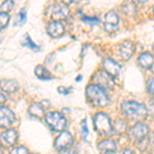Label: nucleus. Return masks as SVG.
Masks as SVG:
<instances>
[{"instance_id": "nucleus-1", "label": "nucleus", "mask_w": 154, "mask_h": 154, "mask_svg": "<svg viewBox=\"0 0 154 154\" xmlns=\"http://www.w3.org/2000/svg\"><path fill=\"white\" fill-rule=\"evenodd\" d=\"M85 94L88 101L96 107H106L110 103V99L105 89L97 84H88L86 86Z\"/></svg>"}, {"instance_id": "nucleus-2", "label": "nucleus", "mask_w": 154, "mask_h": 154, "mask_svg": "<svg viewBox=\"0 0 154 154\" xmlns=\"http://www.w3.org/2000/svg\"><path fill=\"white\" fill-rule=\"evenodd\" d=\"M121 111L122 114L131 119H144L147 116L148 110L144 104L138 103L135 101L123 102L121 104Z\"/></svg>"}, {"instance_id": "nucleus-3", "label": "nucleus", "mask_w": 154, "mask_h": 154, "mask_svg": "<svg viewBox=\"0 0 154 154\" xmlns=\"http://www.w3.org/2000/svg\"><path fill=\"white\" fill-rule=\"evenodd\" d=\"M94 126L97 133L102 136H110L113 131L111 119L108 114L99 112L94 116Z\"/></svg>"}, {"instance_id": "nucleus-4", "label": "nucleus", "mask_w": 154, "mask_h": 154, "mask_svg": "<svg viewBox=\"0 0 154 154\" xmlns=\"http://www.w3.org/2000/svg\"><path fill=\"white\" fill-rule=\"evenodd\" d=\"M44 119H45V122L48 123L49 128L54 131H64L67 125L65 116L61 112H57V111H53V112H48V114H45Z\"/></svg>"}, {"instance_id": "nucleus-5", "label": "nucleus", "mask_w": 154, "mask_h": 154, "mask_svg": "<svg viewBox=\"0 0 154 154\" xmlns=\"http://www.w3.org/2000/svg\"><path fill=\"white\" fill-rule=\"evenodd\" d=\"M149 134V128L145 123L138 122L136 123L134 126H131L128 131V136L131 140L135 141H140L145 139Z\"/></svg>"}, {"instance_id": "nucleus-6", "label": "nucleus", "mask_w": 154, "mask_h": 154, "mask_svg": "<svg viewBox=\"0 0 154 154\" xmlns=\"http://www.w3.org/2000/svg\"><path fill=\"white\" fill-rule=\"evenodd\" d=\"M72 145H73V137L67 131H62L60 136L57 137V139L54 140V148L59 151L70 148Z\"/></svg>"}, {"instance_id": "nucleus-7", "label": "nucleus", "mask_w": 154, "mask_h": 154, "mask_svg": "<svg viewBox=\"0 0 154 154\" xmlns=\"http://www.w3.org/2000/svg\"><path fill=\"white\" fill-rule=\"evenodd\" d=\"M119 24V16L115 11H110L105 14L104 18V28L107 32L112 33L116 31Z\"/></svg>"}, {"instance_id": "nucleus-8", "label": "nucleus", "mask_w": 154, "mask_h": 154, "mask_svg": "<svg viewBox=\"0 0 154 154\" xmlns=\"http://www.w3.org/2000/svg\"><path fill=\"white\" fill-rule=\"evenodd\" d=\"M14 120V113L8 107H0V128H9Z\"/></svg>"}, {"instance_id": "nucleus-9", "label": "nucleus", "mask_w": 154, "mask_h": 154, "mask_svg": "<svg viewBox=\"0 0 154 154\" xmlns=\"http://www.w3.org/2000/svg\"><path fill=\"white\" fill-rule=\"evenodd\" d=\"M102 65H103V69L105 71V73L108 74L111 78H115V77L118 76L119 72H120V66L113 59L111 58L104 59Z\"/></svg>"}, {"instance_id": "nucleus-10", "label": "nucleus", "mask_w": 154, "mask_h": 154, "mask_svg": "<svg viewBox=\"0 0 154 154\" xmlns=\"http://www.w3.org/2000/svg\"><path fill=\"white\" fill-rule=\"evenodd\" d=\"M69 14V8L68 6L62 2V3L54 4L51 7V18L54 21H59L64 20L68 17Z\"/></svg>"}, {"instance_id": "nucleus-11", "label": "nucleus", "mask_w": 154, "mask_h": 154, "mask_svg": "<svg viewBox=\"0 0 154 154\" xmlns=\"http://www.w3.org/2000/svg\"><path fill=\"white\" fill-rule=\"evenodd\" d=\"M19 139L18 131L14 128H8L0 135V141L5 146H14Z\"/></svg>"}, {"instance_id": "nucleus-12", "label": "nucleus", "mask_w": 154, "mask_h": 154, "mask_svg": "<svg viewBox=\"0 0 154 154\" xmlns=\"http://www.w3.org/2000/svg\"><path fill=\"white\" fill-rule=\"evenodd\" d=\"M46 31L48 34L53 38H58L61 37L65 33V28H64V25L59 21H53L51 22L48 27H46Z\"/></svg>"}, {"instance_id": "nucleus-13", "label": "nucleus", "mask_w": 154, "mask_h": 154, "mask_svg": "<svg viewBox=\"0 0 154 154\" xmlns=\"http://www.w3.org/2000/svg\"><path fill=\"white\" fill-rule=\"evenodd\" d=\"M134 51H135V43L131 40H125L121 43L120 48H119V54L120 58L123 61H128L133 56Z\"/></svg>"}, {"instance_id": "nucleus-14", "label": "nucleus", "mask_w": 154, "mask_h": 154, "mask_svg": "<svg viewBox=\"0 0 154 154\" xmlns=\"http://www.w3.org/2000/svg\"><path fill=\"white\" fill-rule=\"evenodd\" d=\"M20 88V84L16 79H2L0 80V88L7 94L16 93Z\"/></svg>"}, {"instance_id": "nucleus-15", "label": "nucleus", "mask_w": 154, "mask_h": 154, "mask_svg": "<svg viewBox=\"0 0 154 154\" xmlns=\"http://www.w3.org/2000/svg\"><path fill=\"white\" fill-rule=\"evenodd\" d=\"M98 148L102 154H115L116 149H117L115 142L112 140H109V139L101 141L98 145Z\"/></svg>"}, {"instance_id": "nucleus-16", "label": "nucleus", "mask_w": 154, "mask_h": 154, "mask_svg": "<svg viewBox=\"0 0 154 154\" xmlns=\"http://www.w3.org/2000/svg\"><path fill=\"white\" fill-rule=\"evenodd\" d=\"M96 80L98 81V84L97 85L101 86L102 88H109L113 85V81H112V78L106 74L105 72H98L96 75Z\"/></svg>"}, {"instance_id": "nucleus-17", "label": "nucleus", "mask_w": 154, "mask_h": 154, "mask_svg": "<svg viewBox=\"0 0 154 154\" xmlns=\"http://www.w3.org/2000/svg\"><path fill=\"white\" fill-rule=\"evenodd\" d=\"M138 63L142 68L149 69L153 65V56L150 53H148V51L141 54L138 58Z\"/></svg>"}, {"instance_id": "nucleus-18", "label": "nucleus", "mask_w": 154, "mask_h": 154, "mask_svg": "<svg viewBox=\"0 0 154 154\" xmlns=\"http://www.w3.org/2000/svg\"><path fill=\"white\" fill-rule=\"evenodd\" d=\"M44 112H45V107L43 106V102L42 103H36L33 104L31 107L29 108V113L31 115L35 116V117L40 118L44 115Z\"/></svg>"}, {"instance_id": "nucleus-19", "label": "nucleus", "mask_w": 154, "mask_h": 154, "mask_svg": "<svg viewBox=\"0 0 154 154\" xmlns=\"http://www.w3.org/2000/svg\"><path fill=\"white\" fill-rule=\"evenodd\" d=\"M34 73H35V75L38 77L39 79H43V80H48V79L53 78L51 75V73H49V72L46 70V69L44 68V67L42 66V65L36 66Z\"/></svg>"}, {"instance_id": "nucleus-20", "label": "nucleus", "mask_w": 154, "mask_h": 154, "mask_svg": "<svg viewBox=\"0 0 154 154\" xmlns=\"http://www.w3.org/2000/svg\"><path fill=\"white\" fill-rule=\"evenodd\" d=\"M122 12L128 17H134L137 14V6L135 2H128L122 5Z\"/></svg>"}, {"instance_id": "nucleus-21", "label": "nucleus", "mask_w": 154, "mask_h": 154, "mask_svg": "<svg viewBox=\"0 0 154 154\" xmlns=\"http://www.w3.org/2000/svg\"><path fill=\"white\" fill-rule=\"evenodd\" d=\"M23 44L25 46H27V48L33 49V51H39V49H40V48H39L38 45H36V44L32 41V39H31V37L29 36V34H25Z\"/></svg>"}, {"instance_id": "nucleus-22", "label": "nucleus", "mask_w": 154, "mask_h": 154, "mask_svg": "<svg viewBox=\"0 0 154 154\" xmlns=\"http://www.w3.org/2000/svg\"><path fill=\"white\" fill-rule=\"evenodd\" d=\"M14 6V3L12 0H4L3 3L0 5V12H6L8 14L9 11H12Z\"/></svg>"}, {"instance_id": "nucleus-23", "label": "nucleus", "mask_w": 154, "mask_h": 154, "mask_svg": "<svg viewBox=\"0 0 154 154\" xmlns=\"http://www.w3.org/2000/svg\"><path fill=\"white\" fill-rule=\"evenodd\" d=\"M9 14L6 12H0V30L4 29L9 23Z\"/></svg>"}, {"instance_id": "nucleus-24", "label": "nucleus", "mask_w": 154, "mask_h": 154, "mask_svg": "<svg viewBox=\"0 0 154 154\" xmlns=\"http://www.w3.org/2000/svg\"><path fill=\"white\" fill-rule=\"evenodd\" d=\"M17 22H16V25H22L25 23V21L27 20V14H26V11H25V8L22 9L21 11L18 14V16H17Z\"/></svg>"}, {"instance_id": "nucleus-25", "label": "nucleus", "mask_w": 154, "mask_h": 154, "mask_svg": "<svg viewBox=\"0 0 154 154\" xmlns=\"http://www.w3.org/2000/svg\"><path fill=\"white\" fill-rule=\"evenodd\" d=\"M9 154H29V150L24 146H20L12 149Z\"/></svg>"}, {"instance_id": "nucleus-26", "label": "nucleus", "mask_w": 154, "mask_h": 154, "mask_svg": "<svg viewBox=\"0 0 154 154\" xmlns=\"http://www.w3.org/2000/svg\"><path fill=\"white\" fill-rule=\"evenodd\" d=\"M88 134V126H86V120H82V122H81V135H82L83 140L86 139Z\"/></svg>"}, {"instance_id": "nucleus-27", "label": "nucleus", "mask_w": 154, "mask_h": 154, "mask_svg": "<svg viewBox=\"0 0 154 154\" xmlns=\"http://www.w3.org/2000/svg\"><path fill=\"white\" fill-rule=\"evenodd\" d=\"M60 154H77V151L75 149H71L70 147V148L64 149V150H61L60 151Z\"/></svg>"}, {"instance_id": "nucleus-28", "label": "nucleus", "mask_w": 154, "mask_h": 154, "mask_svg": "<svg viewBox=\"0 0 154 154\" xmlns=\"http://www.w3.org/2000/svg\"><path fill=\"white\" fill-rule=\"evenodd\" d=\"M147 91H148V94H150V95H152L153 94V78H150L148 80Z\"/></svg>"}, {"instance_id": "nucleus-29", "label": "nucleus", "mask_w": 154, "mask_h": 154, "mask_svg": "<svg viewBox=\"0 0 154 154\" xmlns=\"http://www.w3.org/2000/svg\"><path fill=\"white\" fill-rule=\"evenodd\" d=\"M83 22H91V23L93 24H97L99 23V20L97 18H88V17H84V18L82 19Z\"/></svg>"}, {"instance_id": "nucleus-30", "label": "nucleus", "mask_w": 154, "mask_h": 154, "mask_svg": "<svg viewBox=\"0 0 154 154\" xmlns=\"http://www.w3.org/2000/svg\"><path fill=\"white\" fill-rule=\"evenodd\" d=\"M77 1H79V0H62V2H63L65 5H70V4H73V3H76Z\"/></svg>"}, {"instance_id": "nucleus-31", "label": "nucleus", "mask_w": 154, "mask_h": 154, "mask_svg": "<svg viewBox=\"0 0 154 154\" xmlns=\"http://www.w3.org/2000/svg\"><path fill=\"white\" fill-rule=\"evenodd\" d=\"M58 91L60 94H63V95H67L68 94V91H67V88H63V86H61V88H58Z\"/></svg>"}, {"instance_id": "nucleus-32", "label": "nucleus", "mask_w": 154, "mask_h": 154, "mask_svg": "<svg viewBox=\"0 0 154 154\" xmlns=\"http://www.w3.org/2000/svg\"><path fill=\"white\" fill-rule=\"evenodd\" d=\"M5 101H6L5 97L3 96V94H1V93H0V105H2V104H4V103H5Z\"/></svg>"}, {"instance_id": "nucleus-33", "label": "nucleus", "mask_w": 154, "mask_h": 154, "mask_svg": "<svg viewBox=\"0 0 154 154\" xmlns=\"http://www.w3.org/2000/svg\"><path fill=\"white\" fill-rule=\"evenodd\" d=\"M121 154H134V152L131 150V149L126 148V149H125V150L122 151V153H121Z\"/></svg>"}, {"instance_id": "nucleus-34", "label": "nucleus", "mask_w": 154, "mask_h": 154, "mask_svg": "<svg viewBox=\"0 0 154 154\" xmlns=\"http://www.w3.org/2000/svg\"><path fill=\"white\" fill-rule=\"evenodd\" d=\"M136 2H138V3H144V2H146L147 0H135Z\"/></svg>"}, {"instance_id": "nucleus-35", "label": "nucleus", "mask_w": 154, "mask_h": 154, "mask_svg": "<svg viewBox=\"0 0 154 154\" xmlns=\"http://www.w3.org/2000/svg\"><path fill=\"white\" fill-rule=\"evenodd\" d=\"M0 154H3V147H2L1 144H0Z\"/></svg>"}, {"instance_id": "nucleus-36", "label": "nucleus", "mask_w": 154, "mask_h": 154, "mask_svg": "<svg viewBox=\"0 0 154 154\" xmlns=\"http://www.w3.org/2000/svg\"><path fill=\"white\" fill-rule=\"evenodd\" d=\"M31 154H39V153H31Z\"/></svg>"}]
</instances>
